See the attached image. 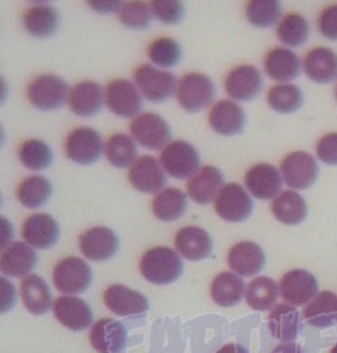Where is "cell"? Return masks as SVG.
I'll return each instance as SVG.
<instances>
[{
    "label": "cell",
    "instance_id": "22",
    "mask_svg": "<svg viewBox=\"0 0 337 353\" xmlns=\"http://www.w3.org/2000/svg\"><path fill=\"white\" fill-rule=\"evenodd\" d=\"M208 120L215 132L223 136H235L244 131L245 112L238 104L224 99L212 105Z\"/></svg>",
    "mask_w": 337,
    "mask_h": 353
},
{
    "label": "cell",
    "instance_id": "10",
    "mask_svg": "<svg viewBox=\"0 0 337 353\" xmlns=\"http://www.w3.org/2000/svg\"><path fill=\"white\" fill-rule=\"evenodd\" d=\"M319 292L316 279L303 269H294L279 281V294L292 306H303L311 302Z\"/></svg>",
    "mask_w": 337,
    "mask_h": 353
},
{
    "label": "cell",
    "instance_id": "52",
    "mask_svg": "<svg viewBox=\"0 0 337 353\" xmlns=\"http://www.w3.org/2000/svg\"><path fill=\"white\" fill-rule=\"evenodd\" d=\"M336 99H337V88H336Z\"/></svg>",
    "mask_w": 337,
    "mask_h": 353
},
{
    "label": "cell",
    "instance_id": "23",
    "mask_svg": "<svg viewBox=\"0 0 337 353\" xmlns=\"http://www.w3.org/2000/svg\"><path fill=\"white\" fill-rule=\"evenodd\" d=\"M224 186V176L219 169L205 166L189 181L187 192L195 203L210 205L212 201H216Z\"/></svg>",
    "mask_w": 337,
    "mask_h": 353
},
{
    "label": "cell",
    "instance_id": "13",
    "mask_svg": "<svg viewBox=\"0 0 337 353\" xmlns=\"http://www.w3.org/2000/svg\"><path fill=\"white\" fill-rule=\"evenodd\" d=\"M79 248L82 254L91 261H107L118 252V236L107 227L90 228L79 236Z\"/></svg>",
    "mask_w": 337,
    "mask_h": 353
},
{
    "label": "cell",
    "instance_id": "50",
    "mask_svg": "<svg viewBox=\"0 0 337 353\" xmlns=\"http://www.w3.org/2000/svg\"><path fill=\"white\" fill-rule=\"evenodd\" d=\"M216 353H249L245 348L240 347L238 344H227L225 347H223L220 351Z\"/></svg>",
    "mask_w": 337,
    "mask_h": 353
},
{
    "label": "cell",
    "instance_id": "48",
    "mask_svg": "<svg viewBox=\"0 0 337 353\" xmlns=\"http://www.w3.org/2000/svg\"><path fill=\"white\" fill-rule=\"evenodd\" d=\"M91 8L99 14H111L115 11H120L123 4L120 1H90Z\"/></svg>",
    "mask_w": 337,
    "mask_h": 353
},
{
    "label": "cell",
    "instance_id": "15",
    "mask_svg": "<svg viewBox=\"0 0 337 353\" xmlns=\"http://www.w3.org/2000/svg\"><path fill=\"white\" fill-rule=\"evenodd\" d=\"M21 236L30 247L37 250H49L59 241V223L49 214L30 215L23 223Z\"/></svg>",
    "mask_w": 337,
    "mask_h": 353
},
{
    "label": "cell",
    "instance_id": "32",
    "mask_svg": "<svg viewBox=\"0 0 337 353\" xmlns=\"http://www.w3.org/2000/svg\"><path fill=\"white\" fill-rule=\"evenodd\" d=\"M245 283L232 272L220 273L211 283V296L221 307H232L245 294Z\"/></svg>",
    "mask_w": 337,
    "mask_h": 353
},
{
    "label": "cell",
    "instance_id": "7",
    "mask_svg": "<svg viewBox=\"0 0 337 353\" xmlns=\"http://www.w3.org/2000/svg\"><path fill=\"white\" fill-rule=\"evenodd\" d=\"M130 130L133 139L140 145L150 150L166 148L172 140V130L169 124L160 115L153 112H145L133 119Z\"/></svg>",
    "mask_w": 337,
    "mask_h": 353
},
{
    "label": "cell",
    "instance_id": "42",
    "mask_svg": "<svg viewBox=\"0 0 337 353\" xmlns=\"http://www.w3.org/2000/svg\"><path fill=\"white\" fill-rule=\"evenodd\" d=\"M247 19L257 28H269L280 16V3L277 0H253L247 6Z\"/></svg>",
    "mask_w": 337,
    "mask_h": 353
},
{
    "label": "cell",
    "instance_id": "29",
    "mask_svg": "<svg viewBox=\"0 0 337 353\" xmlns=\"http://www.w3.org/2000/svg\"><path fill=\"white\" fill-rule=\"evenodd\" d=\"M299 323H300L299 311L292 305H286V303L277 305L274 309L272 310L267 318V325L273 338L283 343H292L298 338Z\"/></svg>",
    "mask_w": 337,
    "mask_h": 353
},
{
    "label": "cell",
    "instance_id": "17",
    "mask_svg": "<svg viewBox=\"0 0 337 353\" xmlns=\"http://www.w3.org/2000/svg\"><path fill=\"white\" fill-rule=\"evenodd\" d=\"M90 343L99 353H119L125 348L127 330L111 318L101 319L90 331Z\"/></svg>",
    "mask_w": 337,
    "mask_h": 353
},
{
    "label": "cell",
    "instance_id": "43",
    "mask_svg": "<svg viewBox=\"0 0 337 353\" xmlns=\"http://www.w3.org/2000/svg\"><path fill=\"white\" fill-rule=\"evenodd\" d=\"M147 57L153 63L169 69L182 59V48L173 39H156L147 48Z\"/></svg>",
    "mask_w": 337,
    "mask_h": 353
},
{
    "label": "cell",
    "instance_id": "2",
    "mask_svg": "<svg viewBox=\"0 0 337 353\" xmlns=\"http://www.w3.org/2000/svg\"><path fill=\"white\" fill-rule=\"evenodd\" d=\"M68 83L54 74H44L34 78L28 88V99L40 111H56L66 103Z\"/></svg>",
    "mask_w": 337,
    "mask_h": 353
},
{
    "label": "cell",
    "instance_id": "49",
    "mask_svg": "<svg viewBox=\"0 0 337 353\" xmlns=\"http://www.w3.org/2000/svg\"><path fill=\"white\" fill-rule=\"evenodd\" d=\"M272 353H303V350L295 343H283L277 345Z\"/></svg>",
    "mask_w": 337,
    "mask_h": 353
},
{
    "label": "cell",
    "instance_id": "18",
    "mask_svg": "<svg viewBox=\"0 0 337 353\" xmlns=\"http://www.w3.org/2000/svg\"><path fill=\"white\" fill-rule=\"evenodd\" d=\"M266 263L265 252L258 244L241 241L235 244L228 253V265L236 274L252 277L264 269Z\"/></svg>",
    "mask_w": 337,
    "mask_h": 353
},
{
    "label": "cell",
    "instance_id": "44",
    "mask_svg": "<svg viewBox=\"0 0 337 353\" xmlns=\"http://www.w3.org/2000/svg\"><path fill=\"white\" fill-rule=\"evenodd\" d=\"M119 19L123 26L132 30H145L150 26L152 15L144 1L124 3L119 11Z\"/></svg>",
    "mask_w": 337,
    "mask_h": 353
},
{
    "label": "cell",
    "instance_id": "35",
    "mask_svg": "<svg viewBox=\"0 0 337 353\" xmlns=\"http://www.w3.org/2000/svg\"><path fill=\"white\" fill-rule=\"evenodd\" d=\"M152 210L160 221H178L187 210V196L179 189H166L154 196Z\"/></svg>",
    "mask_w": 337,
    "mask_h": 353
},
{
    "label": "cell",
    "instance_id": "28",
    "mask_svg": "<svg viewBox=\"0 0 337 353\" xmlns=\"http://www.w3.org/2000/svg\"><path fill=\"white\" fill-rule=\"evenodd\" d=\"M265 70L277 82H289L300 73V59L290 49L274 48L266 54Z\"/></svg>",
    "mask_w": 337,
    "mask_h": 353
},
{
    "label": "cell",
    "instance_id": "38",
    "mask_svg": "<svg viewBox=\"0 0 337 353\" xmlns=\"http://www.w3.org/2000/svg\"><path fill=\"white\" fill-rule=\"evenodd\" d=\"M19 160L30 170L41 172L52 165L53 152L44 141L32 139L19 147Z\"/></svg>",
    "mask_w": 337,
    "mask_h": 353
},
{
    "label": "cell",
    "instance_id": "5",
    "mask_svg": "<svg viewBox=\"0 0 337 353\" xmlns=\"http://www.w3.org/2000/svg\"><path fill=\"white\" fill-rule=\"evenodd\" d=\"M215 95L214 82L201 73L186 74L176 90V99L181 107L189 112H198L212 102Z\"/></svg>",
    "mask_w": 337,
    "mask_h": 353
},
{
    "label": "cell",
    "instance_id": "16",
    "mask_svg": "<svg viewBox=\"0 0 337 353\" xmlns=\"http://www.w3.org/2000/svg\"><path fill=\"white\" fill-rule=\"evenodd\" d=\"M128 179L136 190L145 194H156L166 185V176L161 165L152 156L137 159L131 166Z\"/></svg>",
    "mask_w": 337,
    "mask_h": 353
},
{
    "label": "cell",
    "instance_id": "25",
    "mask_svg": "<svg viewBox=\"0 0 337 353\" xmlns=\"http://www.w3.org/2000/svg\"><path fill=\"white\" fill-rule=\"evenodd\" d=\"M104 103V91L102 86L92 82L83 81L75 85L69 95V105L75 115L90 118L102 111Z\"/></svg>",
    "mask_w": 337,
    "mask_h": 353
},
{
    "label": "cell",
    "instance_id": "1",
    "mask_svg": "<svg viewBox=\"0 0 337 353\" xmlns=\"http://www.w3.org/2000/svg\"><path fill=\"white\" fill-rule=\"evenodd\" d=\"M143 277L154 285L176 282L183 272V263L178 253L167 247H156L144 253L140 261Z\"/></svg>",
    "mask_w": 337,
    "mask_h": 353
},
{
    "label": "cell",
    "instance_id": "36",
    "mask_svg": "<svg viewBox=\"0 0 337 353\" xmlns=\"http://www.w3.org/2000/svg\"><path fill=\"white\" fill-rule=\"evenodd\" d=\"M53 192L52 183L41 176L25 178L17 186V201L27 208H39L49 201Z\"/></svg>",
    "mask_w": 337,
    "mask_h": 353
},
{
    "label": "cell",
    "instance_id": "27",
    "mask_svg": "<svg viewBox=\"0 0 337 353\" xmlns=\"http://www.w3.org/2000/svg\"><path fill=\"white\" fill-rule=\"evenodd\" d=\"M305 72L315 83H331L337 78V54L328 48L311 49L305 57Z\"/></svg>",
    "mask_w": 337,
    "mask_h": 353
},
{
    "label": "cell",
    "instance_id": "6",
    "mask_svg": "<svg viewBox=\"0 0 337 353\" xmlns=\"http://www.w3.org/2000/svg\"><path fill=\"white\" fill-rule=\"evenodd\" d=\"M133 78L143 95L153 103L167 101L176 91V77L152 65L139 66L133 73Z\"/></svg>",
    "mask_w": 337,
    "mask_h": 353
},
{
    "label": "cell",
    "instance_id": "4",
    "mask_svg": "<svg viewBox=\"0 0 337 353\" xmlns=\"http://www.w3.org/2000/svg\"><path fill=\"white\" fill-rule=\"evenodd\" d=\"M161 165L169 176L186 179L194 176L199 169L201 156L190 143L178 140L162 150Z\"/></svg>",
    "mask_w": 337,
    "mask_h": 353
},
{
    "label": "cell",
    "instance_id": "24",
    "mask_svg": "<svg viewBox=\"0 0 337 353\" xmlns=\"http://www.w3.org/2000/svg\"><path fill=\"white\" fill-rule=\"evenodd\" d=\"M245 186L257 199H272L278 196L282 189V176L273 165L258 163L247 173Z\"/></svg>",
    "mask_w": 337,
    "mask_h": 353
},
{
    "label": "cell",
    "instance_id": "34",
    "mask_svg": "<svg viewBox=\"0 0 337 353\" xmlns=\"http://www.w3.org/2000/svg\"><path fill=\"white\" fill-rule=\"evenodd\" d=\"M303 318L309 325L329 327L337 322V295L320 292L303 310Z\"/></svg>",
    "mask_w": 337,
    "mask_h": 353
},
{
    "label": "cell",
    "instance_id": "30",
    "mask_svg": "<svg viewBox=\"0 0 337 353\" xmlns=\"http://www.w3.org/2000/svg\"><path fill=\"white\" fill-rule=\"evenodd\" d=\"M272 212L280 223L286 225H298L307 218V203L300 194L286 190L273 201Z\"/></svg>",
    "mask_w": 337,
    "mask_h": 353
},
{
    "label": "cell",
    "instance_id": "46",
    "mask_svg": "<svg viewBox=\"0 0 337 353\" xmlns=\"http://www.w3.org/2000/svg\"><path fill=\"white\" fill-rule=\"evenodd\" d=\"M316 154L327 165H337V132L328 133L320 139L316 147Z\"/></svg>",
    "mask_w": 337,
    "mask_h": 353
},
{
    "label": "cell",
    "instance_id": "47",
    "mask_svg": "<svg viewBox=\"0 0 337 353\" xmlns=\"http://www.w3.org/2000/svg\"><path fill=\"white\" fill-rule=\"evenodd\" d=\"M318 27L325 39L337 41V4L329 6L323 11Z\"/></svg>",
    "mask_w": 337,
    "mask_h": 353
},
{
    "label": "cell",
    "instance_id": "26",
    "mask_svg": "<svg viewBox=\"0 0 337 353\" xmlns=\"http://www.w3.org/2000/svg\"><path fill=\"white\" fill-rule=\"evenodd\" d=\"M37 254L25 243H14L1 253L0 269L6 276L21 279L28 276L37 265Z\"/></svg>",
    "mask_w": 337,
    "mask_h": 353
},
{
    "label": "cell",
    "instance_id": "19",
    "mask_svg": "<svg viewBox=\"0 0 337 353\" xmlns=\"http://www.w3.org/2000/svg\"><path fill=\"white\" fill-rule=\"evenodd\" d=\"M176 248L182 257L190 261H201L211 256L214 243L210 234L201 227L189 225L179 230L176 235Z\"/></svg>",
    "mask_w": 337,
    "mask_h": 353
},
{
    "label": "cell",
    "instance_id": "14",
    "mask_svg": "<svg viewBox=\"0 0 337 353\" xmlns=\"http://www.w3.org/2000/svg\"><path fill=\"white\" fill-rule=\"evenodd\" d=\"M227 94L240 102L253 101L263 88V75L250 65H241L231 70L225 78Z\"/></svg>",
    "mask_w": 337,
    "mask_h": 353
},
{
    "label": "cell",
    "instance_id": "33",
    "mask_svg": "<svg viewBox=\"0 0 337 353\" xmlns=\"http://www.w3.org/2000/svg\"><path fill=\"white\" fill-rule=\"evenodd\" d=\"M24 306L34 315H44L52 307V294L48 283L40 276L32 274L21 282Z\"/></svg>",
    "mask_w": 337,
    "mask_h": 353
},
{
    "label": "cell",
    "instance_id": "41",
    "mask_svg": "<svg viewBox=\"0 0 337 353\" xmlns=\"http://www.w3.org/2000/svg\"><path fill=\"white\" fill-rule=\"evenodd\" d=\"M309 26L308 21L299 14H289L285 16L277 27V36L279 40L287 46L296 48L306 44Z\"/></svg>",
    "mask_w": 337,
    "mask_h": 353
},
{
    "label": "cell",
    "instance_id": "12",
    "mask_svg": "<svg viewBox=\"0 0 337 353\" xmlns=\"http://www.w3.org/2000/svg\"><path fill=\"white\" fill-rule=\"evenodd\" d=\"M105 102L108 108L120 118H133L143 107L141 95L132 82L127 79H114L108 83Z\"/></svg>",
    "mask_w": 337,
    "mask_h": 353
},
{
    "label": "cell",
    "instance_id": "21",
    "mask_svg": "<svg viewBox=\"0 0 337 353\" xmlns=\"http://www.w3.org/2000/svg\"><path fill=\"white\" fill-rule=\"evenodd\" d=\"M104 305L120 316L144 314L149 309L147 298L139 292L124 286L112 285L103 294Z\"/></svg>",
    "mask_w": 337,
    "mask_h": 353
},
{
    "label": "cell",
    "instance_id": "37",
    "mask_svg": "<svg viewBox=\"0 0 337 353\" xmlns=\"http://www.w3.org/2000/svg\"><path fill=\"white\" fill-rule=\"evenodd\" d=\"M279 286L269 277H257L250 281L247 289V303L256 311L273 309L278 298Z\"/></svg>",
    "mask_w": 337,
    "mask_h": 353
},
{
    "label": "cell",
    "instance_id": "9",
    "mask_svg": "<svg viewBox=\"0 0 337 353\" xmlns=\"http://www.w3.org/2000/svg\"><path fill=\"white\" fill-rule=\"evenodd\" d=\"M65 153L69 160L79 165H91L102 157L101 134L92 128L82 127L69 133L65 143Z\"/></svg>",
    "mask_w": 337,
    "mask_h": 353
},
{
    "label": "cell",
    "instance_id": "40",
    "mask_svg": "<svg viewBox=\"0 0 337 353\" xmlns=\"http://www.w3.org/2000/svg\"><path fill=\"white\" fill-rule=\"evenodd\" d=\"M137 148L132 139L124 133L112 134L105 144V156L116 168H128L134 163Z\"/></svg>",
    "mask_w": 337,
    "mask_h": 353
},
{
    "label": "cell",
    "instance_id": "45",
    "mask_svg": "<svg viewBox=\"0 0 337 353\" xmlns=\"http://www.w3.org/2000/svg\"><path fill=\"white\" fill-rule=\"evenodd\" d=\"M150 8L163 24H178L183 17V4L176 0H156L152 1Z\"/></svg>",
    "mask_w": 337,
    "mask_h": 353
},
{
    "label": "cell",
    "instance_id": "3",
    "mask_svg": "<svg viewBox=\"0 0 337 353\" xmlns=\"http://www.w3.org/2000/svg\"><path fill=\"white\" fill-rule=\"evenodd\" d=\"M91 281V268L79 257H66L54 266L53 282L56 289L63 294L85 293L90 288Z\"/></svg>",
    "mask_w": 337,
    "mask_h": 353
},
{
    "label": "cell",
    "instance_id": "39",
    "mask_svg": "<svg viewBox=\"0 0 337 353\" xmlns=\"http://www.w3.org/2000/svg\"><path fill=\"white\" fill-rule=\"evenodd\" d=\"M267 104L279 114H293L303 104V94L295 85H278L270 88L267 94Z\"/></svg>",
    "mask_w": 337,
    "mask_h": 353
},
{
    "label": "cell",
    "instance_id": "11",
    "mask_svg": "<svg viewBox=\"0 0 337 353\" xmlns=\"http://www.w3.org/2000/svg\"><path fill=\"white\" fill-rule=\"evenodd\" d=\"M215 210L221 219L232 223L247 221L253 211L248 192L238 183H228L215 201Z\"/></svg>",
    "mask_w": 337,
    "mask_h": 353
},
{
    "label": "cell",
    "instance_id": "20",
    "mask_svg": "<svg viewBox=\"0 0 337 353\" xmlns=\"http://www.w3.org/2000/svg\"><path fill=\"white\" fill-rule=\"evenodd\" d=\"M59 323L72 331H82L92 323V311L88 303L76 296H59L53 305Z\"/></svg>",
    "mask_w": 337,
    "mask_h": 353
},
{
    "label": "cell",
    "instance_id": "51",
    "mask_svg": "<svg viewBox=\"0 0 337 353\" xmlns=\"http://www.w3.org/2000/svg\"><path fill=\"white\" fill-rule=\"evenodd\" d=\"M331 353H337V344L335 345V347H334V350L331 351Z\"/></svg>",
    "mask_w": 337,
    "mask_h": 353
},
{
    "label": "cell",
    "instance_id": "31",
    "mask_svg": "<svg viewBox=\"0 0 337 353\" xmlns=\"http://www.w3.org/2000/svg\"><path fill=\"white\" fill-rule=\"evenodd\" d=\"M23 24L33 37L48 39L59 30V12L50 6H34L24 12Z\"/></svg>",
    "mask_w": 337,
    "mask_h": 353
},
{
    "label": "cell",
    "instance_id": "8",
    "mask_svg": "<svg viewBox=\"0 0 337 353\" xmlns=\"http://www.w3.org/2000/svg\"><path fill=\"white\" fill-rule=\"evenodd\" d=\"M280 173L286 185L292 189L307 190L318 179L319 166L306 152H294L283 159Z\"/></svg>",
    "mask_w": 337,
    "mask_h": 353
}]
</instances>
